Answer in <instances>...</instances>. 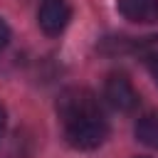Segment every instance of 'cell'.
<instances>
[{"label":"cell","mask_w":158,"mask_h":158,"mask_svg":"<svg viewBox=\"0 0 158 158\" xmlns=\"http://www.w3.org/2000/svg\"><path fill=\"white\" fill-rule=\"evenodd\" d=\"M57 116L64 128V138L72 148L91 151L109 136V123L99 96L86 86H69L57 99Z\"/></svg>","instance_id":"1"},{"label":"cell","mask_w":158,"mask_h":158,"mask_svg":"<svg viewBox=\"0 0 158 158\" xmlns=\"http://www.w3.org/2000/svg\"><path fill=\"white\" fill-rule=\"evenodd\" d=\"M104 99L109 101V106H114L116 111H133L138 106V91L133 89L131 79L121 72L109 74L106 84H104Z\"/></svg>","instance_id":"2"},{"label":"cell","mask_w":158,"mask_h":158,"mask_svg":"<svg viewBox=\"0 0 158 158\" xmlns=\"http://www.w3.org/2000/svg\"><path fill=\"white\" fill-rule=\"evenodd\" d=\"M72 20V5L67 0H42L40 10H37V25L44 35L54 37L62 35L67 30Z\"/></svg>","instance_id":"3"},{"label":"cell","mask_w":158,"mask_h":158,"mask_svg":"<svg viewBox=\"0 0 158 158\" xmlns=\"http://www.w3.org/2000/svg\"><path fill=\"white\" fill-rule=\"evenodd\" d=\"M116 7L128 22H138V25L158 22V0H118Z\"/></svg>","instance_id":"4"},{"label":"cell","mask_w":158,"mask_h":158,"mask_svg":"<svg viewBox=\"0 0 158 158\" xmlns=\"http://www.w3.org/2000/svg\"><path fill=\"white\" fill-rule=\"evenodd\" d=\"M131 52L156 74L158 72V35H148V37H141L133 42Z\"/></svg>","instance_id":"5"},{"label":"cell","mask_w":158,"mask_h":158,"mask_svg":"<svg viewBox=\"0 0 158 158\" xmlns=\"http://www.w3.org/2000/svg\"><path fill=\"white\" fill-rule=\"evenodd\" d=\"M136 138L148 146V148H158V111L146 114L138 118L136 123Z\"/></svg>","instance_id":"6"},{"label":"cell","mask_w":158,"mask_h":158,"mask_svg":"<svg viewBox=\"0 0 158 158\" xmlns=\"http://www.w3.org/2000/svg\"><path fill=\"white\" fill-rule=\"evenodd\" d=\"M7 42H10V27H7V22L0 17V52L7 47Z\"/></svg>","instance_id":"7"},{"label":"cell","mask_w":158,"mask_h":158,"mask_svg":"<svg viewBox=\"0 0 158 158\" xmlns=\"http://www.w3.org/2000/svg\"><path fill=\"white\" fill-rule=\"evenodd\" d=\"M2 128H5V109L0 104V136H2Z\"/></svg>","instance_id":"8"},{"label":"cell","mask_w":158,"mask_h":158,"mask_svg":"<svg viewBox=\"0 0 158 158\" xmlns=\"http://www.w3.org/2000/svg\"><path fill=\"white\" fill-rule=\"evenodd\" d=\"M153 77H156V81H158V72H156V74H153Z\"/></svg>","instance_id":"9"},{"label":"cell","mask_w":158,"mask_h":158,"mask_svg":"<svg viewBox=\"0 0 158 158\" xmlns=\"http://www.w3.org/2000/svg\"><path fill=\"white\" fill-rule=\"evenodd\" d=\"M138 158H146V156H138Z\"/></svg>","instance_id":"10"}]
</instances>
